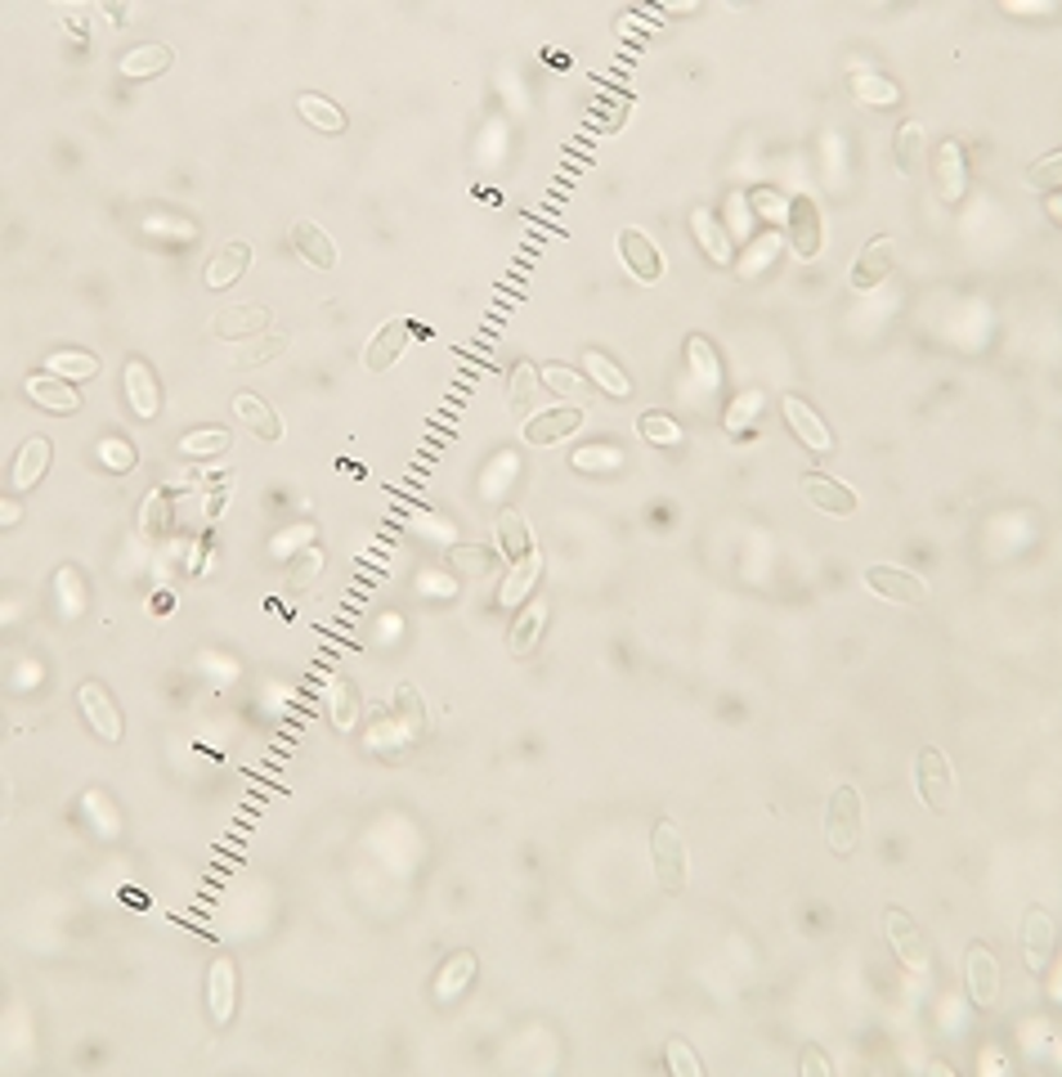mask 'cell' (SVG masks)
Instances as JSON below:
<instances>
[{
  "mask_svg": "<svg viewBox=\"0 0 1062 1077\" xmlns=\"http://www.w3.org/2000/svg\"><path fill=\"white\" fill-rule=\"evenodd\" d=\"M368 745H372V750H377V755H386V759H391V755H399V750H404V745H408L391 710L372 719V727H368Z\"/></svg>",
  "mask_w": 1062,
  "mask_h": 1077,
  "instance_id": "obj_42",
  "label": "cell"
},
{
  "mask_svg": "<svg viewBox=\"0 0 1062 1077\" xmlns=\"http://www.w3.org/2000/svg\"><path fill=\"white\" fill-rule=\"evenodd\" d=\"M964 970H968V992H972V1002L982 1006V1010H995L1004 983H1000V961L991 957V947H987V943H972L968 957H964Z\"/></svg>",
  "mask_w": 1062,
  "mask_h": 1077,
  "instance_id": "obj_10",
  "label": "cell"
},
{
  "mask_svg": "<svg viewBox=\"0 0 1062 1077\" xmlns=\"http://www.w3.org/2000/svg\"><path fill=\"white\" fill-rule=\"evenodd\" d=\"M601 463L606 468H619V449H583L578 459H574V468H583V472H601Z\"/></svg>",
  "mask_w": 1062,
  "mask_h": 1077,
  "instance_id": "obj_52",
  "label": "cell"
},
{
  "mask_svg": "<svg viewBox=\"0 0 1062 1077\" xmlns=\"http://www.w3.org/2000/svg\"><path fill=\"white\" fill-rule=\"evenodd\" d=\"M583 427V409L578 404H561V409H547V413H534V418L525 423V440L529 445H557L565 436H574Z\"/></svg>",
  "mask_w": 1062,
  "mask_h": 1077,
  "instance_id": "obj_16",
  "label": "cell"
},
{
  "mask_svg": "<svg viewBox=\"0 0 1062 1077\" xmlns=\"http://www.w3.org/2000/svg\"><path fill=\"white\" fill-rule=\"evenodd\" d=\"M915 785H919L923 808L951 813V804H955V772H951V764H946V755L938 750V745H923V750L915 755Z\"/></svg>",
  "mask_w": 1062,
  "mask_h": 1077,
  "instance_id": "obj_4",
  "label": "cell"
},
{
  "mask_svg": "<svg viewBox=\"0 0 1062 1077\" xmlns=\"http://www.w3.org/2000/svg\"><path fill=\"white\" fill-rule=\"evenodd\" d=\"M538 575H542V557H538V548H534L525 561L512 566V579L502 584V606H516V602L538 584Z\"/></svg>",
  "mask_w": 1062,
  "mask_h": 1077,
  "instance_id": "obj_38",
  "label": "cell"
},
{
  "mask_svg": "<svg viewBox=\"0 0 1062 1077\" xmlns=\"http://www.w3.org/2000/svg\"><path fill=\"white\" fill-rule=\"evenodd\" d=\"M50 440L46 436H32V440H23V449H19V459H14V472H10V485L14 489H32L40 476H46V468H50Z\"/></svg>",
  "mask_w": 1062,
  "mask_h": 1077,
  "instance_id": "obj_24",
  "label": "cell"
},
{
  "mask_svg": "<svg viewBox=\"0 0 1062 1077\" xmlns=\"http://www.w3.org/2000/svg\"><path fill=\"white\" fill-rule=\"evenodd\" d=\"M866 584H870V593H874V597H883V602H902V606H919V602H928V584H923L919 575H910L906 566L874 561V566L866 570Z\"/></svg>",
  "mask_w": 1062,
  "mask_h": 1077,
  "instance_id": "obj_6",
  "label": "cell"
},
{
  "mask_svg": "<svg viewBox=\"0 0 1062 1077\" xmlns=\"http://www.w3.org/2000/svg\"><path fill=\"white\" fill-rule=\"evenodd\" d=\"M816 1073H821V1077H830V1060H825V1055H821V1051L812 1046V1051L802 1055V1077H816Z\"/></svg>",
  "mask_w": 1062,
  "mask_h": 1077,
  "instance_id": "obj_54",
  "label": "cell"
},
{
  "mask_svg": "<svg viewBox=\"0 0 1062 1077\" xmlns=\"http://www.w3.org/2000/svg\"><path fill=\"white\" fill-rule=\"evenodd\" d=\"M247 265H251V242H229L225 252H216L206 261L202 283L211 287V293H225V287H234L247 274Z\"/></svg>",
  "mask_w": 1062,
  "mask_h": 1077,
  "instance_id": "obj_20",
  "label": "cell"
},
{
  "mask_svg": "<svg viewBox=\"0 0 1062 1077\" xmlns=\"http://www.w3.org/2000/svg\"><path fill=\"white\" fill-rule=\"evenodd\" d=\"M121 387H126V404H131L135 418H157L162 413V387L153 378V368L144 359H126V372H121Z\"/></svg>",
  "mask_w": 1062,
  "mask_h": 1077,
  "instance_id": "obj_11",
  "label": "cell"
},
{
  "mask_svg": "<svg viewBox=\"0 0 1062 1077\" xmlns=\"http://www.w3.org/2000/svg\"><path fill=\"white\" fill-rule=\"evenodd\" d=\"M99 459L112 472H131L135 468V449L126 445V440H117V436H108V440H99Z\"/></svg>",
  "mask_w": 1062,
  "mask_h": 1077,
  "instance_id": "obj_49",
  "label": "cell"
},
{
  "mask_svg": "<svg viewBox=\"0 0 1062 1077\" xmlns=\"http://www.w3.org/2000/svg\"><path fill=\"white\" fill-rule=\"evenodd\" d=\"M287 351V333H278V328H274V333H265V342L261 346H251L242 359H234V368H256V364H270V359H278Z\"/></svg>",
  "mask_w": 1062,
  "mask_h": 1077,
  "instance_id": "obj_48",
  "label": "cell"
},
{
  "mask_svg": "<svg viewBox=\"0 0 1062 1077\" xmlns=\"http://www.w3.org/2000/svg\"><path fill=\"white\" fill-rule=\"evenodd\" d=\"M296 113H301L314 131H323V135H342L346 131V113L336 108L332 99H323V95H301L296 99Z\"/></svg>",
  "mask_w": 1062,
  "mask_h": 1077,
  "instance_id": "obj_34",
  "label": "cell"
},
{
  "mask_svg": "<svg viewBox=\"0 0 1062 1077\" xmlns=\"http://www.w3.org/2000/svg\"><path fill=\"white\" fill-rule=\"evenodd\" d=\"M234 413L247 423V431H256L261 440H278L283 436V423H278V413L261 400V395H251V391H242V395H234Z\"/></svg>",
  "mask_w": 1062,
  "mask_h": 1077,
  "instance_id": "obj_28",
  "label": "cell"
},
{
  "mask_svg": "<svg viewBox=\"0 0 1062 1077\" xmlns=\"http://www.w3.org/2000/svg\"><path fill=\"white\" fill-rule=\"evenodd\" d=\"M274 323V315L265 306H234V310H220L211 319V333L225 338V342H238V338H251V333H265Z\"/></svg>",
  "mask_w": 1062,
  "mask_h": 1077,
  "instance_id": "obj_21",
  "label": "cell"
},
{
  "mask_svg": "<svg viewBox=\"0 0 1062 1077\" xmlns=\"http://www.w3.org/2000/svg\"><path fill=\"white\" fill-rule=\"evenodd\" d=\"M46 372H55V378H63V382H86V378L99 372V359L91 351H55L46 359Z\"/></svg>",
  "mask_w": 1062,
  "mask_h": 1077,
  "instance_id": "obj_36",
  "label": "cell"
},
{
  "mask_svg": "<svg viewBox=\"0 0 1062 1077\" xmlns=\"http://www.w3.org/2000/svg\"><path fill=\"white\" fill-rule=\"evenodd\" d=\"M323 570V548L319 544H310L306 553H301V561L291 566V579H287V593H306L310 584H314V575Z\"/></svg>",
  "mask_w": 1062,
  "mask_h": 1077,
  "instance_id": "obj_46",
  "label": "cell"
},
{
  "mask_svg": "<svg viewBox=\"0 0 1062 1077\" xmlns=\"http://www.w3.org/2000/svg\"><path fill=\"white\" fill-rule=\"evenodd\" d=\"M847 91H852L866 108H892L902 99V91L892 86L887 76H879V72H870V68H852L847 72Z\"/></svg>",
  "mask_w": 1062,
  "mask_h": 1077,
  "instance_id": "obj_26",
  "label": "cell"
},
{
  "mask_svg": "<svg viewBox=\"0 0 1062 1077\" xmlns=\"http://www.w3.org/2000/svg\"><path fill=\"white\" fill-rule=\"evenodd\" d=\"M55 597H59V615L63 619H81L91 606V593H86V579H81L76 566H59L55 575Z\"/></svg>",
  "mask_w": 1062,
  "mask_h": 1077,
  "instance_id": "obj_29",
  "label": "cell"
},
{
  "mask_svg": "<svg viewBox=\"0 0 1062 1077\" xmlns=\"http://www.w3.org/2000/svg\"><path fill=\"white\" fill-rule=\"evenodd\" d=\"M229 449V431L225 427H206V431H193L180 440V453L184 459H206V453H225Z\"/></svg>",
  "mask_w": 1062,
  "mask_h": 1077,
  "instance_id": "obj_44",
  "label": "cell"
},
{
  "mask_svg": "<svg viewBox=\"0 0 1062 1077\" xmlns=\"http://www.w3.org/2000/svg\"><path fill=\"white\" fill-rule=\"evenodd\" d=\"M892 252H897V247H892V238H887V234H879V238H870V242H866V252L852 261V274H847V279H852L857 293H874V287L892 274Z\"/></svg>",
  "mask_w": 1062,
  "mask_h": 1077,
  "instance_id": "obj_18",
  "label": "cell"
},
{
  "mask_svg": "<svg viewBox=\"0 0 1062 1077\" xmlns=\"http://www.w3.org/2000/svg\"><path fill=\"white\" fill-rule=\"evenodd\" d=\"M691 229H695L700 247L708 252V261H717V265H731V242H727V234H721V225L713 221V212L695 206V212H691Z\"/></svg>",
  "mask_w": 1062,
  "mask_h": 1077,
  "instance_id": "obj_35",
  "label": "cell"
},
{
  "mask_svg": "<svg viewBox=\"0 0 1062 1077\" xmlns=\"http://www.w3.org/2000/svg\"><path fill=\"white\" fill-rule=\"evenodd\" d=\"M19 517H23V508H19L14 499H5V508H0V521H5V525H14Z\"/></svg>",
  "mask_w": 1062,
  "mask_h": 1077,
  "instance_id": "obj_56",
  "label": "cell"
},
{
  "mask_svg": "<svg viewBox=\"0 0 1062 1077\" xmlns=\"http://www.w3.org/2000/svg\"><path fill=\"white\" fill-rule=\"evenodd\" d=\"M498 553L506 557V561H525L529 553H534V534H529V525H525V517L516 512V508H506L502 517H498Z\"/></svg>",
  "mask_w": 1062,
  "mask_h": 1077,
  "instance_id": "obj_27",
  "label": "cell"
},
{
  "mask_svg": "<svg viewBox=\"0 0 1062 1077\" xmlns=\"http://www.w3.org/2000/svg\"><path fill=\"white\" fill-rule=\"evenodd\" d=\"M798 489H802V499H807V504L821 508V512H830V517H857V508H861L857 489L838 485V481H834V476H825V472H802Z\"/></svg>",
  "mask_w": 1062,
  "mask_h": 1077,
  "instance_id": "obj_7",
  "label": "cell"
},
{
  "mask_svg": "<svg viewBox=\"0 0 1062 1077\" xmlns=\"http://www.w3.org/2000/svg\"><path fill=\"white\" fill-rule=\"evenodd\" d=\"M825 840H830V853H838V857L857 853V844H861V791L857 785H838L830 795Z\"/></svg>",
  "mask_w": 1062,
  "mask_h": 1077,
  "instance_id": "obj_3",
  "label": "cell"
},
{
  "mask_svg": "<svg viewBox=\"0 0 1062 1077\" xmlns=\"http://www.w3.org/2000/svg\"><path fill=\"white\" fill-rule=\"evenodd\" d=\"M534 400H538V372H534V364H516V372H512V418L516 423L534 418Z\"/></svg>",
  "mask_w": 1062,
  "mask_h": 1077,
  "instance_id": "obj_37",
  "label": "cell"
},
{
  "mask_svg": "<svg viewBox=\"0 0 1062 1077\" xmlns=\"http://www.w3.org/2000/svg\"><path fill=\"white\" fill-rule=\"evenodd\" d=\"M1053 943H1058L1053 916H1049L1045 907H1027V916H1023V957H1027V970H1045L1053 961Z\"/></svg>",
  "mask_w": 1062,
  "mask_h": 1077,
  "instance_id": "obj_15",
  "label": "cell"
},
{
  "mask_svg": "<svg viewBox=\"0 0 1062 1077\" xmlns=\"http://www.w3.org/2000/svg\"><path fill=\"white\" fill-rule=\"evenodd\" d=\"M171 63H176V50H171V46H162V40H148V46H140V50H131V55L121 59V76H131V81H148V76L171 72Z\"/></svg>",
  "mask_w": 1062,
  "mask_h": 1077,
  "instance_id": "obj_25",
  "label": "cell"
},
{
  "mask_svg": "<svg viewBox=\"0 0 1062 1077\" xmlns=\"http://www.w3.org/2000/svg\"><path fill=\"white\" fill-rule=\"evenodd\" d=\"M651 857H655V880L664 893H682L687 880H691V857H687V840L677 831L672 817H659L655 821V836H651Z\"/></svg>",
  "mask_w": 1062,
  "mask_h": 1077,
  "instance_id": "obj_1",
  "label": "cell"
},
{
  "mask_svg": "<svg viewBox=\"0 0 1062 1077\" xmlns=\"http://www.w3.org/2000/svg\"><path fill=\"white\" fill-rule=\"evenodd\" d=\"M76 706H81V714H86V723H91V732H95L99 741H108V745L121 741V714H117L112 696H108L99 683H81Z\"/></svg>",
  "mask_w": 1062,
  "mask_h": 1077,
  "instance_id": "obj_12",
  "label": "cell"
},
{
  "mask_svg": "<svg viewBox=\"0 0 1062 1077\" xmlns=\"http://www.w3.org/2000/svg\"><path fill=\"white\" fill-rule=\"evenodd\" d=\"M757 413H762V395H757V391H744V395L731 400V409H727V418H721V427H727L731 440H740V436L757 423Z\"/></svg>",
  "mask_w": 1062,
  "mask_h": 1077,
  "instance_id": "obj_40",
  "label": "cell"
},
{
  "mask_svg": "<svg viewBox=\"0 0 1062 1077\" xmlns=\"http://www.w3.org/2000/svg\"><path fill=\"white\" fill-rule=\"evenodd\" d=\"M27 395L40 409H50V413H76L81 409V395L72 391V382L55 378V372H32V378H27Z\"/></svg>",
  "mask_w": 1062,
  "mask_h": 1077,
  "instance_id": "obj_23",
  "label": "cell"
},
{
  "mask_svg": "<svg viewBox=\"0 0 1062 1077\" xmlns=\"http://www.w3.org/2000/svg\"><path fill=\"white\" fill-rule=\"evenodd\" d=\"M327 710H332V727L336 732H355V723H359V687L350 678H332Z\"/></svg>",
  "mask_w": 1062,
  "mask_h": 1077,
  "instance_id": "obj_31",
  "label": "cell"
},
{
  "mask_svg": "<svg viewBox=\"0 0 1062 1077\" xmlns=\"http://www.w3.org/2000/svg\"><path fill=\"white\" fill-rule=\"evenodd\" d=\"M472 979H476V957L472 951H453V957L444 961V970H440V979H435V997L453 1002L457 992L472 987Z\"/></svg>",
  "mask_w": 1062,
  "mask_h": 1077,
  "instance_id": "obj_32",
  "label": "cell"
},
{
  "mask_svg": "<svg viewBox=\"0 0 1062 1077\" xmlns=\"http://www.w3.org/2000/svg\"><path fill=\"white\" fill-rule=\"evenodd\" d=\"M225 504H229V489H216V494H211V499H206V517L216 521V517L225 512Z\"/></svg>",
  "mask_w": 1062,
  "mask_h": 1077,
  "instance_id": "obj_55",
  "label": "cell"
},
{
  "mask_svg": "<svg viewBox=\"0 0 1062 1077\" xmlns=\"http://www.w3.org/2000/svg\"><path fill=\"white\" fill-rule=\"evenodd\" d=\"M1027 180H1031V189H1053V185H1058V153H1049L1040 167H1031Z\"/></svg>",
  "mask_w": 1062,
  "mask_h": 1077,
  "instance_id": "obj_53",
  "label": "cell"
},
{
  "mask_svg": "<svg viewBox=\"0 0 1062 1077\" xmlns=\"http://www.w3.org/2000/svg\"><path fill=\"white\" fill-rule=\"evenodd\" d=\"M542 625H547V602H529V606L516 615L512 638H506L512 655H529V651L538 647V638H542Z\"/></svg>",
  "mask_w": 1062,
  "mask_h": 1077,
  "instance_id": "obj_33",
  "label": "cell"
},
{
  "mask_svg": "<svg viewBox=\"0 0 1062 1077\" xmlns=\"http://www.w3.org/2000/svg\"><path fill=\"white\" fill-rule=\"evenodd\" d=\"M166 525H171V489L157 485L148 499H144V521H140V530H144V538H162Z\"/></svg>",
  "mask_w": 1062,
  "mask_h": 1077,
  "instance_id": "obj_39",
  "label": "cell"
},
{
  "mask_svg": "<svg viewBox=\"0 0 1062 1077\" xmlns=\"http://www.w3.org/2000/svg\"><path fill=\"white\" fill-rule=\"evenodd\" d=\"M883 934H887L892 951H897V961H902L910 974H928V970H932V947H928V934L915 925L910 911H902V907H887V911H883Z\"/></svg>",
  "mask_w": 1062,
  "mask_h": 1077,
  "instance_id": "obj_2",
  "label": "cell"
},
{
  "mask_svg": "<svg viewBox=\"0 0 1062 1077\" xmlns=\"http://www.w3.org/2000/svg\"><path fill=\"white\" fill-rule=\"evenodd\" d=\"M391 714H395V723H399V732H404V741H408V745H413V741H421V736L431 732L427 700H421V691H417L413 683H399V687H395Z\"/></svg>",
  "mask_w": 1062,
  "mask_h": 1077,
  "instance_id": "obj_19",
  "label": "cell"
},
{
  "mask_svg": "<svg viewBox=\"0 0 1062 1077\" xmlns=\"http://www.w3.org/2000/svg\"><path fill=\"white\" fill-rule=\"evenodd\" d=\"M785 418H789L793 436H798L807 449H816V453H830V449H834V431L825 427V418H821V413L807 404L802 395H785Z\"/></svg>",
  "mask_w": 1062,
  "mask_h": 1077,
  "instance_id": "obj_17",
  "label": "cell"
},
{
  "mask_svg": "<svg viewBox=\"0 0 1062 1077\" xmlns=\"http://www.w3.org/2000/svg\"><path fill=\"white\" fill-rule=\"evenodd\" d=\"M785 229H789V247H793V257H798V261H816V257L825 252V216H821L816 198L798 193V198L789 202Z\"/></svg>",
  "mask_w": 1062,
  "mask_h": 1077,
  "instance_id": "obj_5",
  "label": "cell"
},
{
  "mask_svg": "<svg viewBox=\"0 0 1062 1077\" xmlns=\"http://www.w3.org/2000/svg\"><path fill=\"white\" fill-rule=\"evenodd\" d=\"M493 557H498V548H457V553H453V566H457L462 575H489Z\"/></svg>",
  "mask_w": 1062,
  "mask_h": 1077,
  "instance_id": "obj_50",
  "label": "cell"
},
{
  "mask_svg": "<svg viewBox=\"0 0 1062 1077\" xmlns=\"http://www.w3.org/2000/svg\"><path fill=\"white\" fill-rule=\"evenodd\" d=\"M664 1060H668V1068H672L677 1077H700V1073H704V1064L695 1060V1051H691V1042H687V1038H668Z\"/></svg>",
  "mask_w": 1062,
  "mask_h": 1077,
  "instance_id": "obj_47",
  "label": "cell"
},
{
  "mask_svg": "<svg viewBox=\"0 0 1062 1077\" xmlns=\"http://www.w3.org/2000/svg\"><path fill=\"white\" fill-rule=\"evenodd\" d=\"M583 372H587V378L597 382L606 395H614V400H628V395H632L628 372H623L614 359H606L601 351H587V355H583Z\"/></svg>",
  "mask_w": 1062,
  "mask_h": 1077,
  "instance_id": "obj_30",
  "label": "cell"
},
{
  "mask_svg": "<svg viewBox=\"0 0 1062 1077\" xmlns=\"http://www.w3.org/2000/svg\"><path fill=\"white\" fill-rule=\"evenodd\" d=\"M636 431H642L651 445H682V427H677L668 413H642V418H636Z\"/></svg>",
  "mask_w": 1062,
  "mask_h": 1077,
  "instance_id": "obj_45",
  "label": "cell"
},
{
  "mask_svg": "<svg viewBox=\"0 0 1062 1077\" xmlns=\"http://www.w3.org/2000/svg\"><path fill=\"white\" fill-rule=\"evenodd\" d=\"M538 378H542L551 391H557V395H578V378H574L570 368H557V364H551V368L538 372Z\"/></svg>",
  "mask_w": 1062,
  "mask_h": 1077,
  "instance_id": "obj_51",
  "label": "cell"
},
{
  "mask_svg": "<svg viewBox=\"0 0 1062 1077\" xmlns=\"http://www.w3.org/2000/svg\"><path fill=\"white\" fill-rule=\"evenodd\" d=\"M234 1006H238V966L234 957H216L206 970V1015L216 1028H225L234 1019Z\"/></svg>",
  "mask_w": 1062,
  "mask_h": 1077,
  "instance_id": "obj_8",
  "label": "cell"
},
{
  "mask_svg": "<svg viewBox=\"0 0 1062 1077\" xmlns=\"http://www.w3.org/2000/svg\"><path fill=\"white\" fill-rule=\"evenodd\" d=\"M687 355H691V372L704 382V387H717L721 382V364H717V351L704 342V338H691L687 342Z\"/></svg>",
  "mask_w": 1062,
  "mask_h": 1077,
  "instance_id": "obj_43",
  "label": "cell"
},
{
  "mask_svg": "<svg viewBox=\"0 0 1062 1077\" xmlns=\"http://www.w3.org/2000/svg\"><path fill=\"white\" fill-rule=\"evenodd\" d=\"M932 180H938V198L942 202H964L968 193V157H964V140H942L938 157H932Z\"/></svg>",
  "mask_w": 1062,
  "mask_h": 1077,
  "instance_id": "obj_9",
  "label": "cell"
},
{
  "mask_svg": "<svg viewBox=\"0 0 1062 1077\" xmlns=\"http://www.w3.org/2000/svg\"><path fill=\"white\" fill-rule=\"evenodd\" d=\"M291 247L301 252L306 265H314V270H336V242H332L327 229H319L314 221H296V225H291Z\"/></svg>",
  "mask_w": 1062,
  "mask_h": 1077,
  "instance_id": "obj_22",
  "label": "cell"
},
{
  "mask_svg": "<svg viewBox=\"0 0 1062 1077\" xmlns=\"http://www.w3.org/2000/svg\"><path fill=\"white\" fill-rule=\"evenodd\" d=\"M408 338H413V319H386V323H381L377 333H372L368 351H363V368H368V372H386V368L404 355Z\"/></svg>",
  "mask_w": 1062,
  "mask_h": 1077,
  "instance_id": "obj_14",
  "label": "cell"
},
{
  "mask_svg": "<svg viewBox=\"0 0 1062 1077\" xmlns=\"http://www.w3.org/2000/svg\"><path fill=\"white\" fill-rule=\"evenodd\" d=\"M923 127L919 121H902V131H897V167L906 171V176H915L919 171V162H923Z\"/></svg>",
  "mask_w": 1062,
  "mask_h": 1077,
  "instance_id": "obj_41",
  "label": "cell"
},
{
  "mask_svg": "<svg viewBox=\"0 0 1062 1077\" xmlns=\"http://www.w3.org/2000/svg\"><path fill=\"white\" fill-rule=\"evenodd\" d=\"M619 257H623V265H628L632 279L659 283L664 257H659V247L651 242V234H642V229H619Z\"/></svg>",
  "mask_w": 1062,
  "mask_h": 1077,
  "instance_id": "obj_13",
  "label": "cell"
}]
</instances>
